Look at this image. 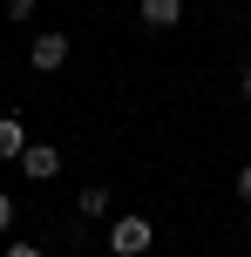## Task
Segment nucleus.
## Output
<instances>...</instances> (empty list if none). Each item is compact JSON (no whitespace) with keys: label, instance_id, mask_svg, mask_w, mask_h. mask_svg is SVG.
Segmentation results:
<instances>
[{"label":"nucleus","instance_id":"1","mask_svg":"<svg viewBox=\"0 0 251 257\" xmlns=\"http://www.w3.org/2000/svg\"><path fill=\"white\" fill-rule=\"evenodd\" d=\"M149 244H156V230H149L143 217H116V223H109V250H116V257H136Z\"/></svg>","mask_w":251,"mask_h":257},{"label":"nucleus","instance_id":"4","mask_svg":"<svg viewBox=\"0 0 251 257\" xmlns=\"http://www.w3.org/2000/svg\"><path fill=\"white\" fill-rule=\"evenodd\" d=\"M21 149H27V128H21V115H0V163H21Z\"/></svg>","mask_w":251,"mask_h":257},{"label":"nucleus","instance_id":"10","mask_svg":"<svg viewBox=\"0 0 251 257\" xmlns=\"http://www.w3.org/2000/svg\"><path fill=\"white\" fill-rule=\"evenodd\" d=\"M7 257H41V250L34 244H7Z\"/></svg>","mask_w":251,"mask_h":257},{"label":"nucleus","instance_id":"9","mask_svg":"<svg viewBox=\"0 0 251 257\" xmlns=\"http://www.w3.org/2000/svg\"><path fill=\"white\" fill-rule=\"evenodd\" d=\"M7 223H14V196L0 190V230H7Z\"/></svg>","mask_w":251,"mask_h":257},{"label":"nucleus","instance_id":"3","mask_svg":"<svg viewBox=\"0 0 251 257\" xmlns=\"http://www.w3.org/2000/svg\"><path fill=\"white\" fill-rule=\"evenodd\" d=\"M27 54H34L41 75H54V68L68 61V34H34V48H27Z\"/></svg>","mask_w":251,"mask_h":257},{"label":"nucleus","instance_id":"6","mask_svg":"<svg viewBox=\"0 0 251 257\" xmlns=\"http://www.w3.org/2000/svg\"><path fill=\"white\" fill-rule=\"evenodd\" d=\"M75 210H81V217H109V190H102V183H89V190L75 196Z\"/></svg>","mask_w":251,"mask_h":257},{"label":"nucleus","instance_id":"11","mask_svg":"<svg viewBox=\"0 0 251 257\" xmlns=\"http://www.w3.org/2000/svg\"><path fill=\"white\" fill-rule=\"evenodd\" d=\"M238 95H244V102H251V68H244V75H238Z\"/></svg>","mask_w":251,"mask_h":257},{"label":"nucleus","instance_id":"2","mask_svg":"<svg viewBox=\"0 0 251 257\" xmlns=\"http://www.w3.org/2000/svg\"><path fill=\"white\" fill-rule=\"evenodd\" d=\"M21 169H27V176H34V183L61 176V149H48V142H27V149H21Z\"/></svg>","mask_w":251,"mask_h":257},{"label":"nucleus","instance_id":"7","mask_svg":"<svg viewBox=\"0 0 251 257\" xmlns=\"http://www.w3.org/2000/svg\"><path fill=\"white\" fill-rule=\"evenodd\" d=\"M7 21H34V0H7Z\"/></svg>","mask_w":251,"mask_h":257},{"label":"nucleus","instance_id":"8","mask_svg":"<svg viewBox=\"0 0 251 257\" xmlns=\"http://www.w3.org/2000/svg\"><path fill=\"white\" fill-rule=\"evenodd\" d=\"M238 203H251V163L238 169Z\"/></svg>","mask_w":251,"mask_h":257},{"label":"nucleus","instance_id":"5","mask_svg":"<svg viewBox=\"0 0 251 257\" xmlns=\"http://www.w3.org/2000/svg\"><path fill=\"white\" fill-rule=\"evenodd\" d=\"M143 21L149 27H177L184 21V0H143Z\"/></svg>","mask_w":251,"mask_h":257}]
</instances>
